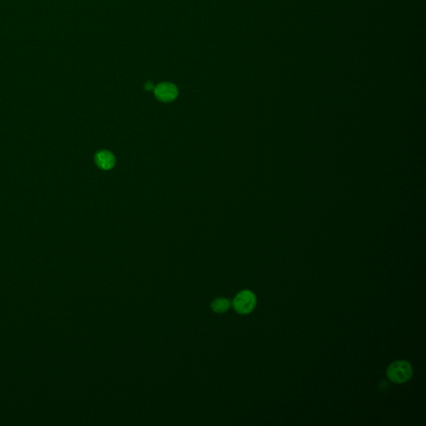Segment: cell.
Returning a JSON list of instances; mask_svg holds the SVG:
<instances>
[{
  "label": "cell",
  "instance_id": "7a4b0ae2",
  "mask_svg": "<svg viewBox=\"0 0 426 426\" xmlns=\"http://www.w3.org/2000/svg\"><path fill=\"white\" fill-rule=\"evenodd\" d=\"M255 305L257 297L255 294L249 290H243L237 293L232 301V306L235 311L241 315H247L252 312Z\"/></svg>",
  "mask_w": 426,
  "mask_h": 426
},
{
  "label": "cell",
  "instance_id": "6da1fadb",
  "mask_svg": "<svg viewBox=\"0 0 426 426\" xmlns=\"http://www.w3.org/2000/svg\"><path fill=\"white\" fill-rule=\"evenodd\" d=\"M386 375L390 381L395 384H403L411 378L413 376V367L408 361H395L388 367Z\"/></svg>",
  "mask_w": 426,
  "mask_h": 426
},
{
  "label": "cell",
  "instance_id": "3957f363",
  "mask_svg": "<svg viewBox=\"0 0 426 426\" xmlns=\"http://www.w3.org/2000/svg\"><path fill=\"white\" fill-rule=\"evenodd\" d=\"M155 95L160 101L171 102L176 99L179 91L175 85L170 82H163L155 88Z\"/></svg>",
  "mask_w": 426,
  "mask_h": 426
},
{
  "label": "cell",
  "instance_id": "8992f818",
  "mask_svg": "<svg viewBox=\"0 0 426 426\" xmlns=\"http://www.w3.org/2000/svg\"><path fill=\"white\" fill-rule=\"evenodd\" d=\"M145 87H146L147 90H151L153 89V86H152V82H147V84H146V86H145Z\"/></svg>",
  "mask_w": 426,
  "mask_h": 426
},
{
  "label": "cell",
  "instance_id": "277c9868",
  "mask_svg": "<svg viewBox=\"0 0 426 426\" xmlns=\"http://www.w3.org/2000/svg\"><path fill=\"white\" fill-rule=\"evenodd\" d=\"M96 163L100 168L109 170L115 165V157L109 151H101L96 155Z\"/></svg>",
  "mask_w": 426,
  "mask_h": 426
},
{
  "label": "cell",
  "instance_id": "5b68a950",
  "mask_svg": "<svg viewBox=\"0 0 426 426\" xmlns=\"http://www.w3.org/2000/svg\"><path fill=\"white\" fill-rule=\"evenodd\" d=\"M230 306H231V302L224 297L215 299L211 305L212 311L218 314L224 313L228 311Z\"/></svg>",
  "mask_w": 426,
  "mask_h": 426
}]
</instances>
